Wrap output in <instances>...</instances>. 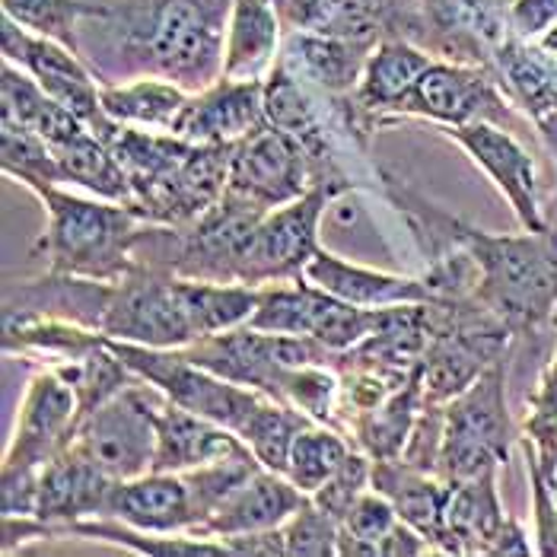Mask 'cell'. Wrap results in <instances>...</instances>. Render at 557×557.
<instances>
[{
    "label": "cell",
    "mask_w": 557,
    "mask_h": 557,
    "mask_svg": "<svg viewBox=\"0 0 557 557\" xmlns=\"http://www.w3.org/2000/svg\"><path fill=\"white\" fill-rule=\"evenodd\" d=\"M233 0H128L109 7L119 61L134 77L201 92L223 77Z\"/></svg>",
    "instance_id": "6da1fadb"
},
{
    "label": "cell",
    "mask_w": 557,
    "mask_h": 557,
    "mask_svg": "<svg viewBox=\"0 0 557 557\" xmlns=\"http://www.w3.org/2000/svg\"><path fill=\"white\" fill-rule=\"evenodd\" d=\"M446 223V239L462 246L478 268L474 300L513 332L557 315V230H525L522 236H491L462 220Z\"/></svg>",
    "instance_id": "7a4b0ae2"
},
{
    "label": "cell",
    "mask_w": 557,
    "mask_h": 557,
    "mask_svg": "<svg viewBox=\"0 0 557 557\" xmlns=\"http://www.w3.org/2000/svg\"><path fill=\"white\" fill-rule=\"evenodd\" d=\"M36 198L48 214L42 252L51 274L119 284L134 268V246L150 226L134 205L92 201L61 185L42 188Z\"/></svg>",
    "instance_id": "3957f363"
},
{
    "label": "cell",
    "mask_w": 557,
    "mask_h": 557,
    "mask_svg": "<svg viewBox=\"0 0 557 557\" xmlns=\"http://www.w3.org/2000/svg\"><path fill=\"white\" fill-rule=\"evenodd\" d=\"M510 446L513 421L507 411V373L504 360H497L466 392L446 401L436 472L446 481L494 472L510 459Z\"/></svg>",
    "instance_id": "277c9868"
},
{
    "label": "cell",
    "mask_w": 557,
    "mask_h": 557,
    "mask_svg": "<svg viewBox=\"0 0 557 557\" xmlns=\"http://www.w3.org/2000/svg\"><path fill=\"white\" fill-rule=\"evenodd\" d=\"M99 332L115 342L166 350L201 342V329L188 300V277L175 271L157 274L134 264L119 284H112Z\"/></svg>",
    "instance_id": "5b68a950"
},
{
    "label": "cell",
    "mask_w": 557,
    "mask_h": 557,
    "mask_svg": "<svg viewBox=\"0 0 557 557\" xmlns=\"http://www.w3.org/2000/svg\"><path fill=\"white\" fill-rule=\"evenodd\" d=\"M163 392L140 376L96 411H89L74 433L71 449L81 453L99 472L115 481H128L153 469L157 453V411Z\"/></svg>",
    "instance_id": "8992f818"
},
{
    "label": "cell",
    "mask_w": 557,
    "mask_h": 557,
    "mask_svg": "<svg viewBox=\"0 0 557 557\" xmlns=\"http://www.w3.org/2000/svg\"><path fill=\"white\" fill-rule=\"evenodd\" d=\"M312 185H315L312 160L294 134L264 122L249 137L233 144L230 182H226L230 201L252 208L258 214H268L274 208H284L302 198Z\"/></svg>",
    "instance_id": "52a82bcc"
},
{
    "label": "cell",
    "mask_w": 557,
    "mask_h": 557,
    "mask_svg": "<svg viewBox=\"0 0 557 557\" xmlns=\"http://www.w3.org/2000/svg\"><path fill=\"white\" fill-rule=\"evenodd\" d=\"M335 195L338 191L329 185H312L302 198L261 216L246 252L243 284L264 287V284L300 281L309 258L322 249L319 226Z\"/></svg>",
    "instance_id": "ba28073f"
},
{
    "label": "cell",
    "mask_w": 557,
    "mask_h": 557,
    "mask_svg": "<svg viewBox=\"0 0 557 557\" xmlns=\"http://www.w3.org/2000/svg\"><path fill=\"white\" fill-rule=\"evenodd\" d=\"M0 36H3V61H13L26 74H33L36 84L42 86L51 99L71 109L96 137L109 140V134L119 128V122L106 115L102 84L92 77V71H86V64L77 58L74 48L33 36L7 16H3Z\"/></svg>",
    "instance_id": "9c48e42d"
},
{
    "label": "cell",
    "mask_w": 557,
    "mask_h": 557,
    "mask_svg": "<svg viewBox=\"0 0 557 557\" xmlns=\"http://www.w3.org/2000/svg\"><path fill=\"white\" fill-rule=\"evenodd\" d=\"M81 424V398L58 367L39 370L20 401L16 428L3 453V469H36L42 472L51 459H58Z\"/></svg>",
    "instance_id": "30bf717a"
},
{
    "label": "cell",
    "mask_w": 557,
    "mask_h": 557,
    "mask_svg": "<svg viewBox=\"0 0 557 557\" xmlns=\"http://www.w3.org/2000/svg\"><path fill=\"white\" fill-rule=\"evenodd\" d=\"M395 115L433 119L443 128H456L474 122L497 125L510 119V109L504 106V96L494 89V81L484 77L478 67L459 61H433Z\"/></svg>",
    "instance_id": "8fae6325"
},
{
    "label": "cell",
    "mask_w": 557,
    "mask_h": 557,
    "mask_svg": "<svg viewBox=\"0 0 557 557\" xmlns=\"http://www.w3.org/2000/svg\"><path fill=\"white\" fill-rule=\"evenodd\" d=\"M443 131L487 172V178L510 201L522 230H548V223L542 216V205H539L535 163L513 134L497 128L494 122H474V125H456V128Z\"/></svg>",
    "instance_id": "7c38bea8"
},
{
    "label": "cell",
    "mask_w": 557,
    "mask_h": 557,
    "mask_svg": "<svg viewBox=\"0 0 557 557\" xmlns=\"http://www.w3.org/2000/svg\"><path fill=\"white\" fill-rule=\"evenodd\" d=\"M264 119V81H230L191 92L172 134L195 144H239Z\"/></svg>",
    "instance_id": "4fadbf2b"
},
{
    "label": "cell",
    "mask_w": 557,
    "mask_h": 557,
    "mask_svg": "<svg viewBox=\"0 0 557 557\" xmlns=\"http://www.w3.org/2000/svg\"><path fill=\"white\" fill-rule=\"evenodd\" d=\"M119 481L99 472L92 462H86L71 446L51 459L39 472V510L36 516L54 529V535H64L67 525L81 519H96L109 510L112 487Z\"/></svg>",
    "instance_id": "5bb4252c"
},
{
    "label": "cell",
    "mask_w": 557,
    "mask_h": 557,
    "mask_svg": "<svg viewBox=\"0 0 557 557\" xmlns=\"http://www.w3.org/2000/svg\"><path fill=\"white\" fill-rule=\"evenodd\" d=\"M306 500L309 497L284 472L258 469L220 504V510L208 519V525L198 535L226 542L233 535L281 529Z\"/></svg>",
    "instance_id": "9a60e30c"
},
{
    "label": "cell",
    "mask_w": 557,
    "mask_h": 557,
    "mask_svg": "<svg viewBox=\"0 0 557 557\" xmlns=\"http://www.w3.org/2000/svg\"><path fill=\"white\" fill-rule=\"evenodd\" d=\"M302 281L338 297L344 302L363 306V309H386V306H408V302H436V290L418 277L386 274L373 268H360L354 261L332 256L319 249L302 268Z\"/></svg>",
    "instance_id": "2e32d148"
},
{
    "label": "cell",
    "mask_w": 557,
    "mask_h": 557,
    "mask_svg": "<svg viewBox=\"0 0 557 557\" xmlns=\"http://www.w3.org/2000/svg\"><path fill=\"white\" fill-rule=\"evenodd\" d=\"M252 453L236 433L163 398L157 411V453L150 472H188Z\"/></svg>",
    "instance_id": "e0dca14e"
},
{
    "label": "cell",
    "mask_w": 557,
    "mask_h": 557,
    "mask_svg": "<svg viewBox=\"0 0 557 557\" xmlns=\"http://www.w3.org/2000/svg\"><path fill=\"white\" fill-rule=\"evenodd\" d=\"M373 487L386 494L398 516L428 539L433 552H446V542H449L446 510H449L453 481H446L440 472L411 466L405 459H376Z\"/></svg>",
    "instance_id": "ac0fdd59"
},
{
    "label": "cell",
    "mask_w": 557,
    "mask_h": 557,
    "mask_svg": "<svg viewBox=\"0 0 557 557\" xmlns=\"http://www.w3.org/2000/svg\"><path fill=\"white\" fill-rule=\"evenodd\" d=\"M373 48L376 45L329 39V36H315L294 26L284 36L277 64H284L297 81L312 86L322 96H347V92H357Z\"/></svg>",
    "instance_id": "d6986e66"
},
{
    "label": "cell",
    "mask_w": 557,
    "mask_h": 557,
    "mask_svg": "<svg viewBox=\"0 0 557 557\" xmlns=\"http://www.w3.org/2000/svg\"><path fill=\"white\" fill-rule=\"evenodd\" d=\"M507 519L510 516L497 494V469L453 481L446 510V555H491Z\"/></svg>",
    "instance_id": "ffe728a7"
},
{
    "label": "cell",
    "mask_w": 557,
    "mask_h": 557,
    "mask_svg": "<svg viewBox=\"0 0 557 557\" xmlns=\"http://www.w3.org/2000/svg\"><path fill=\"white\" fill-rule=\"evenodd\" d=\"M281 10L271 0H233L223 77L230 81H268L281 58Z\"/></svg>",
    "instance_id": "44dd1931"
},
{
    "label": "cell",
    "mask_w": 557,
    "mask_h": 557,
    "mask_svg": "<svg viewBox=\"0 0 557 557\" xmlns=\"http://www.w3.org/2000/svg\"><path fill=\"white\" fill-rule=\"evenodd\" d=\"M436 58L428 54L424 48L411 45L408 39H383L370 51V61L363 67V77L357 84L354 102L360 106V112L373 115L376 122L383 112H398V106L408 99V92L421 81V74L428 71Z\"/></svg>",
    "instance_id": "7402d4cb"
},
{
    "label": "cell",
    "mask_w": 557,
    "mask_h": 557,
    "mask_svg": "<svg viewBox=\"0 0 557 557\" xmlns=\"http://www.w3.org/2000/svg\"><path fill=\"white\" fill-rule=\"evenodd\" d=\"M395 13L392 0H287V23L344 42H383Z\"/></svg>",
    "instance_id": "603a6c76"
},
{
    "label": "cell",
    "mask_w": 557,
    "mask_h": 557,
    "mask_svg": "<svg viewBox=\"0 0 557 557\" xmlns=\"http://www.w3.org/2000/svg\"><path fill=\"white\" fill-rule=\"evenodd\" d=\"M0 77H3L0 81V102H3L0 119H13L23 128L39 134L51 150L86 131L84 122L71 109H64L58 99H51L42 86L36 84V77L26 74L23 67H16L13 61H3Z\"/></svg>",
    "instance_id": "cb8c5ba5"
},
{
    "label": "cell",
    "mask_w": 557,
    "mask_h": 557,
    "mask_svg": "<svg viewBox=\"0 0 557 557\" xmlns=\"http://www.w3.org/2000/svg\"><path fill=\"white\" fill-rule=\"evenodd\" d=\"M51 153H54V163L61 172V185L71 182V185L84 188L96 198L134 205V188H131L122 163L115 160L109 144L102 137H96L89 128L77 137H71L67 144L54 147Z\"/></svg>",
    "instance_id": "d4e9b609"
},
{
    "label": "cell",
    "mask_w": 557,
    "mask_h": 557,
    "mask_svg": "<svg viewBox=\"0 0 557 557\" xmlns=\"http://www.w3.org/2000/svg\"><path fill=\"white\" fill-rule=\"evenodd\" d=\"M191 92L160 77H134L131 84H102V109L112 122L131 128H175Z\"/></svg>",
    "instance_id": "484cf974"
},
{
    "label": "cell",
    "mask_w": 557,
    "mask_h": 557,
    "mask_svg": "<svg viewBox=\"0 0 557 557\" xmlns=\"http://www.w3.org/2000/svg\"><path fill=\"white\" fill-rule=\"evenodd\" d=\"M64 535H84L92 542H109V545H125L137 555L153 557H178V555H233L223 542L205 539V535H163V532H147L134 529L122 519L112 516H96V519H81L64 529Z\"/></svg>",
    "instance_id": "4316f807"
},
{
    "label": "cell",
    "mask_w": 557,
    "mask_h": 557,
    "mask_svg": "<svg viewBox=\"0 0 557 557\" xmlns=\"http://www.w3.org/2000/svg\"><path fill=\"white\" fill-rule=\"evenodd\" d=\"M3 16L23 26L33 36L54 39L81 51V23L84 20H106L109 7L89 0H3Z\"/></svg>",
    "instance_id": "83f0119b"
},
{
    "label": "cell",
    "mask_w": 557,
    "mask_h": 557,
    "mask_svg": "<svg viewBox=\"0 0 557 557\" xmlns=\"http://www.w3.org/2000/svg\"><path fill=\"white\" fill-rule=\"evenodd\" d=\"M309 424H319L312 421L309 414H302L297 408L277 401V398H264L258 405V411L249 418V424L243 428L239 440L252 449L261 469H271V472H284L287 469V456H290V446H294V436Z\"/></svg>",
    "instance_id": "f1b7e54d"
},
{
    "label": "cell",
    "mask_w": 557,
    "mask_h": 557,
    "mask_svg": "<svg viewBox=\"0 0 557 557\" xmlns=\"http://www.w3.org/2000/svg\"><path fill=\"white\" fill-rule=\"evenodd\" d=\"M347 456H350V446L342 433L329 430L325 424H309L294 436L284 474L306 497H312L332 474L342 469Z\"/></svg>",
    "instance_id": "f546056e"
},
{
    "label": "cell",
    "mask_w": 557,
    "mask_h": 557,
    "mask_svg": "<svg viewBox=\"0 0 557 557\" xmlns=\"http://www.w3.org/2000/svg\"><path fill=\"white\" fill-rule=\"evenodd\" d=\"M0 163L7 175H13L36 195L42 188L61 185V172H58L51 147L39 134L23 128L13 119H0Z\"/></svg>",
    "instance_id": "4dcf8cb0"
},
{
    "label": "cell",
    "mask_w": 557,
    "mask_h": 557,
    "mask_svg": "<svg viewBox=\"0 0 557 557\" xmlns=\"http://www.w3.org/2000/svg\"><path fill=\"white\" fill-rule=\"evenodd\" d=\"M401 516L395 510V504L386 494H380L376 487L363 491L357 497V504L350 507V513L342 519V532H338V555L350 557H373L380 555V545L388 532L395 529Z\"/></svg>",
    "instance_id": "1f68e13d"
},
{
    "label": "cell",
    "mask_w": 557,
    "mask_h": 557,
    "mask_svg": "<svg viewBox=\"0 0 557 557\" xmlns=\"http://www.w3.org/2000/svg\"><path fill=\"white\" fill-rule=\"evenodd\" d=\"M500 67L513 92L532 109V115L542 122L557 112V77L535 58V51L522 45H500Z\"/></svg>",
    "instance_id": "d6a6232c"
},
{
    "label": "cell",
    "mask_w": 557,
    "mask_h": 557,
    "mask_svg": "<svg viewBox=\"0 0 557 557\" xmlns=\"http://www.w3.org/2000/svg\"><path fill=\"white\" fill-rule=\"evenodd\" d=\"M525 440L532 443L542 472L557 484V350L555 357H552V363L545 367V373H542L539 386L532 392V398H529Z\"/></svg>",
    "instance_id": "836d02e7"
},
{
    "label": "cell",
    "mask_w": 557,
    "mask_h": 557,
    "mask_svg": "<svg viewBox=\"0 0 557 557\" xmlns=\"http://www.w3.org/2000/svg\"><path fill=\"white\" fill-rule=\"evenodd\" d=\"M281 532H284V548H287V555H338V532H342V522H338L335 516L325 513V510H319L312 500H306L300 510L281 525Z\"/></svg>",
    "instance_id": "e575fe53"
},
{
    "label": "cell",
    "mask_w": 557,
    "mask_h": 557,
    "mask_svg": "<svg viewBox=\"0 0 557 557\" xmlns=\"http://www.w3.org/2000/svg\"><path fill=\"white\" fill-rule=\"evenodd\" d=\"M370 487H373V462H370V456L350 453V456L344 459L342 469L332 474L309 500H312L319 510H325V513L335 516V519L342 522L344 516L350 513V507L357 504V497H360L363 491H370Z\"/></svg>",
    "instance_id": "d590c367"
},
{
    "label": "cell",
    "mask_w": 557,
    "mask_h": 557,
    "mask_svg": "<svg viewBox=\"0 0 557 557\" xmlns=\"http://www.w3.org/2000/svg\"><path fill=\"white\" fill-rule=\"evenodd\" d=\"M525 469L532 481V516H535V552L545 557H557V500L555 481L542 472L539 456L532 443L525 440Z\"/></svg>",
    "instance_id": "8d00e7d4"
},
{
    "label": "cell",
    "mask_w": 557,
    "mask_h": 557,
    "mask_svg": "<svg viewBox=\"0 0 557 557\" xmlns=\"http://www.w3.org/2000/svg\"><path fill=\"white\" fill-rule=\"evenodd\" d=\"M557 20V0H516L510 23L519 36H539Z\"/></svg>",
    "instance_id": "74e56055"
},
{
    "label": "cell",
    "mask_w": 557,
    "mask_h": 557,
    "mask_svg": "<svg viewBox=\"0 0 557 557\" xmlns=\"http://www.w3.org/2000/svg\"><path fill=\"white\" fill-rule=\"evenodd\" d=\"M433 552V545H430L428 539L414 529V525H408L405 519H398L395 522V529L388 532L386 539H383V545H380V555L386 557H414V555H428Z\"/></svg>",
    "instance_id": "f35d334b"
},
{
    "label": "cell",
    "mask_w": 557,
    "mask_h": 557,
    "mask_svg": "<svg viewBox=\"0 0 557 557\" xmlns=\"http://www.w3.org/2000/svg\"><path fill=\"white\" fill-rule=\"evenodd\" d=\"M233 555H287L284 548V532L281 529H268V532H249V535H233L223 542Z\"/></svg>",
    "instance_id": "ab89813d"
},
{
    "label": "cell",
    "mask_w": 557,
    "mask_h": 557,
    "mask_svg": "<svg viewBox=\"0 0 557 557\" xmlns=\"http://www.w3.org/2000/svg\"><path fill=\"white\" fill-rule=\"evenodd\" d=\"M491 555H532V548H529V542H525V532L519 529L516 519H507V525H504V532L497 535Z\"/></svg>",
    "instance_id": "60d3db41"
},
{
    "label": "cell",
    "mask_w": 557,
    "mask_h": 557,
    "mask_svg": "<svg viewBox=\"0 0 557 557\" xmlns=\"http://www.w3.org/2000/svg\"><path fill=\"white\" fill-rule=\"evenodd\" d=\"M271 3H274V7H277V10H281V13H284V10H287V0H271Z\"/></svg>",
    "instance_id": "b9f144b4"
},
{
    "label": "cell",
    "mask_w": 557,
    "mask_h": 557,
    "mask_svg": "<svg viewBox=\"0 0 557 557\" xmlns=\"http://www.w3.org/2000/svg\"><path fill=\"white\" fill-rule=\"evenodd\" d=\"M392 3H395V7H398V3H411V0H392Z\"/></svg>",
    "instance_id": "7bdbcfd3"
}]
</instances>
